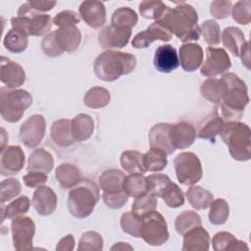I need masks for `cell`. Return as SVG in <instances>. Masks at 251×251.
<instances>
[{"instance_id": "6da1fadb", "label": "cell", "mask_w": 251, "mask_h": 251, "mask_svg": "<svg viewBox=\"0 0 251 251\" xmlns=\"http://www.w3.org/2000/svg\"><path fill=\"white\" fill-rule=\"evenodd\" d=\"M160 24L169 28L180 41L198 40L201 34L198 25V14L193 6L180 2L175 8L168 7L160 19Z\"/></svg>"}, {"instance_id": "7a4b0ae2", "label": "cell", "mask_w": 251, "mask_h": 251, "mask_svg": "<svg viewBox=\"0 0 251 251\" xmlns=\"http://www.w3.org/2000/svg\"><path fill=\"white\" fill-rule=\"evenodd\" d=\"M222 79L226 85V92L220 103L221 117L225 123L239 122L249 103L246 83L233 73L224 75Z\"/></svg>"}, {"instance_id": "3957f363", "label": "cell", "mask_w": 251, "mask_h": 251, "mask_svg": "<svg viewBox=\"0 0 251 251\" xmlns=\"http://www.w3.org/2000/svg\"><path fill=\"white\" fill-rule=\"evenodd\" d=\"M136 67L134 55L126 52L107 50L98 55L93 64L96 76L104 81L111 82L124 75L130 74Z\"/></svg>"}, {"instance_id": "277c9868", "label": "cell", "mask_w": 251, "mask_h": 251, "mask_svg": "<svg viewBox=\"0 0 251 251\" xmlns=\"http://www.w3.org/2000/svg\"><path fill=\"white\" fill-rule=\"evenodd\" d=\"M99 199L98 186L89 179H81L69 192V212L76 219H85L91 215Z\"/></svg>"}, {"instance_id": "5b68a950", "label": "cell", "mask_w": 251, "mask_h": 251, "mask_svg": "<svg viewBox=\"0 0 251 251\" xmlns=\"http://www.w3.org/2000/svg\"><path fill=\"white\" fill-rule=\"evenodd\" d=\"M221 136L227 145L231 157L240 162L251 158V130L249 126L240 122L226 123Z\"/></svg>"}, {"instance_id": "8992f818", "label": "cell", "mask_w": 251, "mask_h": 251, "mask_svg": "<svg viewBox=\"0 0 251 251\" xmlns=\"http://www.w3.org/2000/svg\"><path fill=\"white\" fill-rule=\"evenodd\" d=\"M11 24L13 28H17L28 36L46 35L52 25L51 17L47 14L37 13L28 2L20 6L17 17L11 19Z\"/></svg>"}, {"instance_id": "52a82bcc", "label": "cell", "mask_w": 251, "mask_h": 251, "mask_svg": "<svg viewBox=\"0 0 251 251\" xmlns=\"http://www.w3.org/2000/svg\"><path fill=\"white\" fill-rule=\"evenodd\" d=\"M31 104L32 97L26 90L7 86L0 88V113L6 122H19Z\"/></svg>"}, {"instance_id": "ba28073f", "label": "cell", "mask_w": 251, "mask_h": 251, "mask_svg": "<svg viewBox=\"0 0 251 251\" xmlns=\"http://www.w3.org/2000/svg\"><path fill=\"white\" fill-rule=\"evenodd\" d=\"M140 237L151 246H161L168 241V225L162 214L155 210L142 217Z\"/></svg>"}, {"instance_id": "9c48e42d", "label": "cell", "mask_w": 251, "mask_h": 251, "mask_svg": "<svg viewBox=\"0 0 251 251\" xmlns=\"http://www.w3.org/2000/svg\"><path fill=\"white\" fill-rule=\"evenodd\" d=\"M174 165L176 178L182 185H193L202 178V165L198 156L193 152L179 153L176 157Z\"/></svg>"}, {"instance_id": "30bf717a", "label": "cell", "mask_w": 251, "mask_h": 251, "mask_svg": "<svg viewBox=\"0 0 251 251\" xmlns=\"http://www.w3.org/2000/svg\"><path fill=\"white\" fill-rule=\"evenodd\" d=\"M11 231L16 250L24 251L32 248L35 224L31 218L25 216L15 218L11 223Z\"/></svg>"}, {"instance_id": "8fae6325", "label": "cell", "mask_w": 251, "mask_h": 251, "mask_svg": "<svg viewBox=\"0 0 251 251\" xmlns=\"http://www.w3.org/2000/svg\"><path fill=\"white\" fill-rule=\"evenodd\" d=\"M231 67V61L224 48L208 47L206 49V60L201 67V75L209 77L222 75Z\"/></svg>"}, {"instance_id": "7c38bea8", "label": "cell", "mask_w": 251, "mask_h": 251, "mask_svg": "<svg viewBox=\"0 0 251 251\" xmlns=\"http://www.w3.org/2000/svg\"><path fill=\"white\" fill-rule=\"evenodd\" d=\"M46 130L45 119L42 115H32L20 127V139L28 148H35L43 140Z\"/></svg>"}, {"instance_id": "4fadbf2b", "label": "cell", "mask_w": 251, "mask_h": 251, "mask_svg": "<svg viewBox=\"0 0 251 251\" xmlns=\"http://www.w3.org/2000/svg\"><path fill=\"white\" fill-rule=\"evenodd\" d=\"M131 36V29L127 27L106 25L98 34L99 45L104 49L123 48L127 45Z\"/></svg>"}, {"instance_id": "5bb4252c", "label": "cell", "mask_w": 251, "mask_h": 251, "mask_svg": "<svg viewBox=\"0 0 251 251\" xmlns=\"http://www.w3.org/2000/svg\"><path fill=\"white\" fill-rule=\"evenodd\" d=\"M173 37L172 31L159 22H154L145 30L138 32L131 40V45L136 48H147L155 40L169 41Z\"/></svg>"}, {"instance_id": "9a60e30c", "label": "cell", "mask_w": 251, "mask_h": 251, "mask_svg": "<svg viewBox=\"0 0 251 251\" xmlns=\"http://www.w3.org/2000/svg\"><path fill=\"white\" fill-rule=\"evenodd\" d=\"M25 153L21 146L10 145L1 150L0 172L2 176L18 174L25 165Z\"/></svg>"}, {"instance_id": "2e32d148", "label": "cell", "mask_w": 251, "mask_h": 251, "mask_svg": "<svg viewBox=\"0 0 251 251\" xmlns=\"http://www.w3.org/2000/svg\"><path fill=\"white\" fill-rule=\"evenodd\" d=\"M0 79L7 87L15 89L22 86L25 81V73L19 63L1 57Z\"/></svg>"}, {"instance_id": "e0dca14e", "label": "cell", "mask_w": 251, "mask_h": 251, "mask_svg": "<svg viewBox=\"0 0 251 251\" xmlns=\"http://www.w3.org/2000/svg\"><path fill=\"white\" fill-rule=\"evenodd\" d=\"M78 10L80 18L92 28H99L106 22V8L100 1H83Z\"/></svg>"}, {"instance_id": "ac0fdd59", "label": "cell", "mask_w": 251, "mask_h": 251, "mask_svg": "<svg viewBox=\"0 0 251 251\" xmlns=\"http://www.w3.org/2000/svg\"><path fill=\"white\" fill-rule=\"evenodd\" d=\"M171 126L168 123H159L151 127L148 134L150 148L160 150L166 155H171L175 152L176 149L173 147L170 138Z\"/></svg>"}, {"instance_id": "d6986e66", "label": "cell", "mask_w": 251, "mask_h": 251, "mask_svg": "<svg viewBox=\"0 0 251 251\" xmlns=\"http://www.w3.org/2000/svg\"><path fill=\"white\" fill-rule=\"evenodd\" d=\"M57 201V195L52 188L41 185L33 192L31 204L39 215L49 216L56 210Z\"/></svg>"}, {"instance_id": "ffe728a7", "label": "cell", "mask_w": 251, "mask_h": 251, "mask_svg": "<svg viewBox=\"0 0 251 251\" xmlns=\"http://www.w3.org/2000/svg\"><path fill=\"white\" fill-rule=\"evenodd\" d=\"M153 63L158 72L169 74L179 66V59L176 50L172 45L165 44L155 50Z\"/></svg>"}, {"instance_id": "44dd1931", "label": "cell", "mask_w": 251, "mask_h": 251, "mask_svg": "<svg viewBox=\"0 0 251 251\" xmlns=\"http://www.w3.org/2000/svg\"><path fill=\"white\" fill-rule=\"evenodd\" d=\"M170 138L175 149H185L193 144L196 138V130L191 124L180 122L171 126Z\"/></svg>"}, {"instance_id": "7402d4cb", "label": "cell", "mask_w": 251, "mask_h": 251, "mask_svg": "<svg viewBox=\"0 0 251 251\" xmlns=\"http://www.w3.org/2000/svg\"><path fill=\"white\" fill-rule=\"evenodd\" d=\"M203 49L196 43H184L179 47V64L183 71L194 72L203 63Z\"/></svg>"}, {"instance_id": "603a6c76", "label": "cell", "mask_w": 251, "mask_h": 251, "mask_svg": "<svg viewBox=\"0 0 251 251\" xmlns=\"http://www.w3.org/2000/svg\"><path fill=\"white\" fill-rule=\"evenodd\" d=\"M55 32V38L63 52H75L81 42L80 30L75 25L59 27Z\"/></svg>"}, {"instance_id": "cb8c5ba5", "label": "cell", "mask_w": 251, "mask_h": 251, "mask_svg": "<svg viewBox=\"0 0 251 251\" xmlns=\"http://www.w3.org/2000/svg\"><path fill=\"white\" fill-rule=\"evenodd\" d=\"M210 248V235L202 226L183 234V251H207Z\"/></svg>"}, {"instance_id": "d4e9b609", "label": "cell", "mask_w": 251, "mask_h": 251, "mask_svg": "<svg viewBox=\"0 0 251 251\" xmlns=\"http://www.w3.org/2000/svg\"><path fill=\"white\" fill-rule=\"evenodd\" d=\"M50 135L53 142L61 147H69L75 142L72 132V121L69 119L55 121L51 126Z\"/></svg>"}, {"instance_id": "484cf974", "label": "cell", "mask_w": 251, "mask_h": 251, "mask_svg": "<svg viewBox=\"0 0 251 251\" xmlns=\"http://www.w3.org/2000/svg\"><path fill=\"white\" fill-rule=\"evenodd\" d=\"M54 160L51 153L44 148L34 149L28 157L26 170L28 172H42L48 174L52 171Z\"/></svg>"}, {"instance_id": "4316f807", "label": "cell", "mask_w": 251, "mask_h": 251, "mask_svg": "<svg viewBox=\"0 0 251 251\" xmlns=\"http://www.w3.org/2000/svg\"><path fill=\"white\" fill-rule=\"evenodd\" d=\"M126 175L117 169H110L103 172L99 176V185L104 193H119L124 191V180Z\"/></svg>"}, {"instance_id": "83f0119b", "label": "cell", "mask_w": 251, "mask_h": 251, "mask_svg": "<svg viewBox=\"0 0 251 251\" xmlns=\"http://www.w3.org/2000/svg\"><path fill=\"white\" fill-rule=\"evenodd\" d=\"M226 123L223 118L215 111L213 114L206 117L199 125L197 135L202 139L214 140L215 137L221 134Z\"/></svg>"}, {"instance_id": "f1b7e54d", "label": "cell", "mask_w": 251, "mask_h": 251, "mask_svg": "<svg viewBox=\"0 0 251 251\" xmlns=\"http://www.w3.org/2000/svg\"><path fill=\"white\" fill-rule=\"evenodd\" d=\"M224 46L235 57L240 56V52L246 44V39L242 30L235 26L226 27L222 33Z\"/></svg>"}, {"instance_id": "f546056e", "label": "cell", "mask_w": 251, "mask_h": 251, "mask_svg": "<svg viewBox=\"0 0 251 251\" xmlns=\"http://www.w3.org/2000/svg\"><path fill=\"white\" fill-rule=\"evenodd\" d=\"M94 128V121L87 114H78L72 120V132L75 141L89 139L93 134Z\"/></svg>"}, {"instance_id": "4dcf8cb0", "label": "cell", "mask_w": 251, "mask_h": 251, "mask_svg": "<svg viewBox=\"0 0 251 251\" xmlns=\"http://www.w3.org/2000/svg\"><path fill=\"white\" fill-rule=\"evenodd\" d=\"M200 92L202 97L209 102L220 104L226 92V85L222 78H208L202 82Z\"/></svg>"}, {"instance_id": "1f68e13d", "label": "cell", "mask_w": 251, "mask_h": 251, "mask_svg": "<svg viewBox=\"0 0 251 251\" xmlns=\"http://www.w3.org/2000/svg\"><path fill=\"white\" fill-rule=\"evenodd\" d=\"M212 243L215 251H224V250L241 251V250L249 249L246 242L237 239L232 233L227 231L217 232L212 239Z\"/></svg>"}, {"instance_id": "d6a6232c", "label": "cell", "mask_w": 251, "mask_h": 251, "mask_svg": "<svg viewBox=\"0 0 251 251\" xmlns=\"http://www.w3.org/2000/svg\"><path fill=\"white\" fill-rule=\"evenodd\" d=\"M56 178L63 188H73L81 180L79 170L73 164L64 163L59 165L55 171Z\"/></svg>"}, {"instance_id": "836d02e7", "label": "cell", "mask_w": 251, "mask_h": 251, "mask_svg": "<svg viewBox=\"0 0 251 251\" xmlns=\"http://www.w3.org/2000/svg\"><path fill=\"white\" fill-rule=\"evenodd\" d=\"M121 166L128 174H141L146 173L143 164V154L136 150H126L121 155Z\"/></svg>"}, {"instance_id": "e575fe53", "label": "cell", "mask_w": 251, "mask_h": 251, "mask_svg": "<svg viewBox=\"0 0 251 251\" xmlns=\"http://www.w3.org/2000/svg\"><path fill=\"white\" fill-rule=\"evenodd\" d=\"M186 197L189 204L196 210H205L212 203L213 194L201 186L193 185L186 191Z\"/></svg>"}, {"instance_id": "d590c367", "label": "cell", "mask_w": 251, "mask_h": 251, "mask_svg": "<svg viewBox=\"0 0 251 251\" xmlns=\"http://www.w3.org/2000/svg\"><path fill=\"white\" fill-rule=\"evenodd\" d=\"M29 207H30V200L25 195L16 198L14 201H12L7 206H4L2 204L1 220L3 222L6 219L14 220L17 217L23 216L25 213H27Z\"/></svg>"}, {"instance_id": "8d00e7d4", "label": "cell", "mask_w": 251, "mask_h": 251, "mask_svg": "<svg viewBox=\"0 0 251 251\" xmlns=\"http://www.w3.org/2000/svg\"><path fill=\"white\" fill-rule=\"evenodd\" d=\"M27 43H28V35L13 27L6 33L3 40V44L5 48L12 53L24 52L27 47Z\"/></svg>"}, {"instance_id": "74e56055", "label": "cell", "mask_w": 251, "mask_h": 251, "mask_svg": "<svg viewBox=\"0 0 251 251\" xmlns=\"http://www.w3.org/2000/svg\"><path fill=\"white\" fill-rule=\"evenodd\" d=\"M111 100L110 92L101 86H94L86 91L83 97L85 106L92 109H99L107 106Z\"/></svg>"}, {"instance_id": "f35d334b", "label": "cell", "mask_w": 251, "mask_h": 251, "mask_svg": "<svg viewBox=\"0 0 251 251\" xmlns=\"http://www.w3.org/2000/svg\"><path fill=\"white\" fill-rule=\"evenodd\" d=\"M123 187L128 197L136 198L147 192L146 177L141 174H129L126 176Z\"/></svg>"}, {"instance_id": "ab89813d", "label": "cell", "mask_w": 251, "mask_h": 251, "mask_svg": "<svg viewBox=\"0 0 251 251\" xmlns=\"http://www.w3.org/2000/svg\"><path fill=\"white\" fill-rule=\"evenodd\" d=\"M202 226L201 217L194 211H183L175 221V227L178 234L183 235L188 230Z\"/></svg>"}, {"instance_id": "60d3db41", "label": "cell", "mask_w": 251, "mask_h": 251, "mask_svg": "<svg viewBox=\"0 0 251 251\" xmlns=\"http://www.w3.org/2000/svg\"><path fill=\"white\" fill-rule=\"evenodd\" d=\"M138 22L137 14L134 10L129 7H121L117 9L111 18V23L113 25L121 27H133Z\"/></svg>"}, {"instance_id": "b9f144b4", "label": "cell", "mask_w": 251, "mask_h": 251, "mask_svg": "<svg viewBox=\"0 0 251 251\" xmlns=\"http://www.w3.org/2000/svg\"><path fill=\"white\" fill-rule=\"evenodd\" d=\"M209 221L215 226L224 225L229 216V207L225 199L218 198L210 204Z\"/></svg>"}, {"instance_id": "7bdbcfd3", "label": "cell", "mask_w": 251, "mask_h": 251, "mask_svg": "<svg viewBox=\"0 0 251 251\" xmlns=\"http://www.w3.org/2000/svg\"><path fill=\"white\" fill-rule=\"evenodd\" d=\"M143 164L146 172H161L167 167V155L160 150L150 148L143 154Z\"/></svg>"}, {"instance_id": "ee69618b", "label": "cell", "mask_w": 251, "mask_h": 251, "mask_svg": "<svg viewBox=\"0 0 251 251\" xmlns=\"http://www.w3.org/2000/svg\"><path fill=\"white\" fill-rule=\"evenodd\" d=\"M157 205V197L150 192H146L135 198V200L132 203L131 209L136 216L142 218L144 215L152 211H155Z\"/></svg>"}, {"instance_id": "f6af8a7d", "label": "cell", "mask_w": 251, "mask_h": 251, "mask_svg": "<svg viewBox=\"0 0 251 251\" xmlns=\"http://www.w3.org/2000/svg\"><path fill=\"white\" fill-rule=\"evenodd\" d=\"M103 238L97 231L88 230L81 234L77 250L78 251H101L103 250Z\"/></svg>"}, {"instance_id": "bcb514c9", "label": "cell", "mask_w": 251, "mask_h": 251, "mask_svg": "<svg viewBox=\"0 0 251 251\" xmlns=\"http://www.w3.org/2000/svg\"><path fill=\"white\" fill-rule=\"evenodd\" d=\"M168 6L165 5L162 1L156 0H147L142 1L139 4V13L145 19L158 20L167 10Z\"/></svg>"}, {"instance_id": "7dc6e473", "label": "cell", "mask_w": 251, "mask_h": 251, "mask_svg": "<svg viewBox=\"0 0 251 251\" xmlns=\"http://www.w3.org/2000/svg\"><path fill=\"white\" fill-rule=\"evenodd\" d=\"M142 218L136 216L132 211L126 212L121 217V227L124 232L133 236L140 237Z\"/></svg>"}, {"instance_id": "c3c4849f", "label": "cell", "mask_w": 251, "mask_h": 251, "mask_svg": "<svg viewBox=\"0 0 251 251\" xmlns=\"http://www.w3.org/2000/svg\"><path fill=\"white\" fill-rule=\"evenodd\" d=\"M161 197L165 204L171 208H178L184 203V194L176 183L170 182L163 191Z\"/></svg>"}, {"instance_id": "681fc988", "label": "cell", "mask_w": 251, "mask_h": 251, "mask_svg": "<svg viewBox=\"0 0 251 251\" xmlns=\"http://www.w3.org/2000/svg\"><path fill=\"white\" fill-rule=\"evenodd\" d=\"M172 182L171 178L165 174H152L146 176L147 192L152 193L154 196L161 197L163 191Z\"/></svg>"}, {"instance_id": "f907efd6", "label": "cell", "mask_w": 251, "mask_h": 251, "mask_svg": "<svg viewBox=\"0 0 251 251\" xmlns=\"http://www.w3.org/2000/svg\"><path fill=\"white\" fill-rule=\"evenodd\" d=\"M200 31L203 35L204 40L209 45H217L221 41V30L220 25L214 20L205 21L201 26Z\"/></svg>"}, {"instance_id": "816d5d0a", "label": "cell", "mask_w": 251, "mask_h": 251, "mask_svg": "<svg viewBox=\"0 0 251 251\" xmlns=\"http://www.w3.org/2000/svg\"><path fill=\"white\" fill-rule=\"evenodd\" d=\"M232 19L240 25H248L251 22V2L249 0L238 1L231 8Z\"/></svg>"}, {"instance_id": "f5cc1de1", "label": "cell", "mask_w": 251, "mask_h": 251, "mask_svg": "<svg viewBox=\"0 0 251 251\" xmlns=\"http://www.w3.org/2000/svg\"><path fill=\"white\" fill-rule=\"evenodd\" d=\"M21 191H22V185L17 178L11 177V178L2 180L1 186H0L1 204H4V202L9 201L14 197L18 196L21 193Z\"/></svg>"}, {"instance_id": "db71d44e", "label": "cell", "mask_w": 251, "mask_h": 251, "mask_svg": "<svg viewBox=\"0 0 251 251\" xmlns=\"http://www.w3.org/2000/svg\"><path fill=\"white\" fill-rule=\"evenodd\" d=\"M41 49L43 53L48 57H58L64 53L58 45L54 31L46 34L43 37L41 41Z\"/></svg>"}, {"instance_id": "11a10c76", "label": "cell", "mask_w": 251, "mask_h": 251, "mask_svg": "<svg viewBox=\"0 0 251 251\" xmlns=\"http://www.w3.org/2000/svg\"><path fill=\"white\" fill-rule=\"evenodd\" d=\"M79 22H80V16L76 12L71 11V10L62 11L58 13L53 19V24L59 27L75 25Z\"/></svg>"}, {"instance_id": "9f6ffc18", "label": "cell", "mask_w": 251, "mask_h": 251, "mask_svg": "<svg viewBox=\"0 0 251 251\" xmlns=\"http://www.w3.org/2000/svg\"><path fill=\"white\" fill-rule=\"evenodd\" d=\"M102 198L107 207L111 209H120L127 202L128 195L126 193L125 190L119 193H113V194L103 192Z\"/></svg>"}, {"instance_id": "6f0895ef", "label": "cell", "mask_w": 251, "mask_h": 251, "mask_svg": "<svg viewBox=\"0 0 251 251\" xmlns=\"http://www.w3.org/2000/svg\"><path fill=\"white\" fill-rule=\"evenodd\" d=\"M232 4L230 1H213L210 6V13L216 19H226L231 12Z\"/></svg>"}, {"instance_id": "680465c9", "label": "cell", "mask_w": 251, "mask_h": 251, "mask_svg": "<svg viewBox=\"0 0 251 251\" xmlns=\"http://www.w3.org/2000/svg\"><path fill=\"white\" fill-rule=\"evenodd\" d=\"M48 179V176L42 172H28L23 176V180L25 186L29 188H35L43 185Z\"/></svg>"}, {"instance_id": "91938a15", "label": "cell", "mask_w": 251, "mask_h": 251, "mask_svg": "<svg viewBox=\"0 0 251 251\" xmlns=\"http://www.w3.org/2000/svg\"><path fill=\"white\" fill-rule=\"evenodd\" d=\"M29 5L33 10L36 12H46L50 11L56 6V1H51V0H30L28 1Z\"/></svg>"}, {"instance_id": "94428289", "label": "cell", "mask_w": 251, "mask_h": 251, "mask_svg": "<svg viewBox=\"0 0 251 251\" xmlns=\"http://www.w3.org/2000/svg\"><path fill=\"white\" fill-rule=\"evenodd\" d=\"M75 238H74L73 234H68L65 237L60 239V241L57 244L56 250H58V251H64V250L72 251L75 248Z\"/></svg>"}, {"instance_id": "6125c7cd", "label": "cell", "mask_w": 251, "mask_h": 251, "mask_svg": "<svg viewBox=\"0 0 251 251\" xmlns=\"http://www.w3.org/2000/svg\"><path fill=\"white\" fill-rule=\"evenodd\" d=\"M239 57H241L242 64L248 70H250V43H249V41H247L246 44L244 45V47L242 48Z\"/></svg>"}, {"instance_id": "be15d7a7", "label": "cell", "mask_w": 251, "mask_h": 251, "mask_svg": "<svg viewBox=\"0 0 251 251\" xmlns=\"http://www.w3.org/2000/svg\"><path fill=\"white\" fill-rule=\"evenodd\" d=\"M126 249L133 250V248L130 245H128L127 243H125V242H118L114 246L111 247V250H126Z\"/></svg>"}, {"instance_id": "e7e4bbea", "label": "cell", "mask_w": 251, "mask_h": 251, "mask_svg": "<svg viewBox=\"0 0 251 251\" xmlns=\"http://www.w3.org/2000/svg\"><path fill=\"white\" fill-rule=\"evenodd\" d=\"M8 135L6 134V131L5 129L2 127L1 128V150L4 149V146H5V142L8 141Z\"/></svg>"}]
</instances>
